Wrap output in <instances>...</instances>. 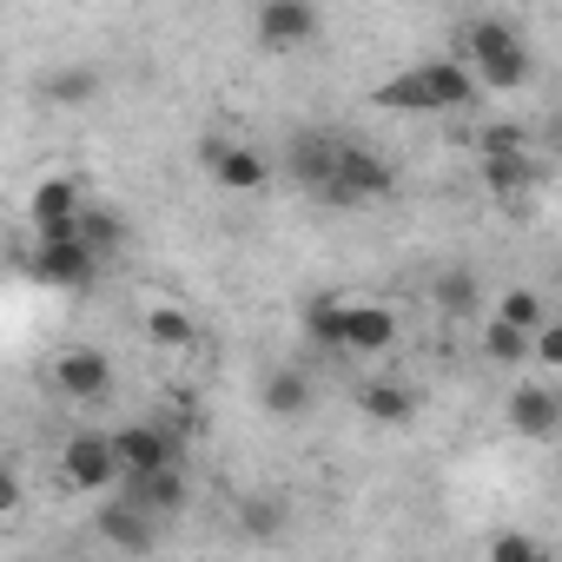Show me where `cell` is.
<instances>
[{"label":"cell","instance_id":"1","mask_svg":"<svg viewBox=\"0 0 562 562\" xmlns=\"http://www.w3.org/2000/svg\"><path fill=\"white\" fill-rule=\"evenodd\" d=\"M450 54L476 67V87H483V93H516V87H529V74H536V54H529V47L516 41V27L496 21V14L463 21V27L450 34Z\"/></svg>","mask_w":562,"mask_h":562},{"label":"cell","instance_id":"2","mask_svg":"<svg viewBox=\"0 0 562 562\" xmlns=\"http://www.w3.org/2000/svg\"><path fill=\"white\" fill-rule=\"evenodd\" d=\"M476 93H483V87H476V67L457 60V54H443V60H417V67L391 74V80L378 87V106H384V113H457V106H470Z\"/></svg>","mask_w":562,"mask_h":562},{"label":"cell","instance_id":"3","mask_svg":"<svg viewBox=\"0 0 562 562\" xmlns=\"http://www.w3.org/2000/svg\"><path fill=\"white\" fill-rule=\"evenodd\" d=\"M100 251L80 238V225L74 232H41L34 238V258H27V271L41 278V285H54V292H87L93 278H100Z\"/></svg>","mask_w":562,"mask_h":562},{"label":"cell","instance_id":"4","mask_svg":"<svg viewBox=\"0 0 562 562\" xmlns=\"http://www.w3.org/2000/svg\"><path fill=\"white\" fill-rule=\"evenodd\" d=\"M391 192H397V166H391L384 153H371V146L345 139L338 179H331L318 199H325V205H378V199H391Z\"/></svg>","mask_w":562,"mask_h":562},{"label":"cell","instance_id":"5","mask_svg":"<svg viewBox=\"0 0 562 562\" xmlns=\"http://www.w3.org/2000/svg\"><path fill=\"white\" fill-rule=\"evenodd\" d=\"M199 166L212 172L218 192H265L271 186V159L245 139H225V133H205L199 139Z\"/></svg>","mask_w":562,"mask_h":562},{"label":"cell","instance_id":"6","mask_svg":"<svg viewBox=\"0 0 562 562\" xmlns=\"http://www.w3.org/2000/svg\"><path fill=\"white\" fill-rule=\"evenodd\" d=\"M60 470H67V483H74V490H93V496H106V490H120V476H126V457H120V443H113L106 430H80V437H67V450H60Z\"/></svg>","mask_w":562,"mask_h":562},{"label":"cell","instance_id":"7","mask_svg":"<svg viewBox=\"0 0 562 562\" xmlns=\"http://www.w3.org/2000/svg\"><path fill=\"white\" fill-rule=\"evenodd\" d=\"M318 27H325L318 0H258V21H251L265 54H299L318 41Z\"/></svg>","mask_w":562,"mask_h":562},{"label":"cell","instance_id":"8","mask_svg":"<svg viewBox=\"0 0 562 562\" xmlns=\"http://www.w3.org/2000/svg\"><path fill=\"white\" fill-rule=\"evenodd\" d=\"M338 159H345V133H331V126H299L292 146H285V166H292V179H299L312 199L338 179Z\"/></svg>","mask_w":562,"mask_h":562},{"label":"cell","instance_id":"9","mask_svg":"<svg viewBox=\"0 0 562 562\" xmlns=\"http://www.w3.org/2000/svg\"><path fill=\"white\" fill-rule=\"evenodd\" d=\"M54 391L67 404H106L113 397V358L93 351V345H67L54 358Z\"/></svg>","mask_w":562,"mask_h":562},{"label":"cell","instance_id":"10","mask_svg":"<svg viewBox=\"0 0 562 562\" xmlns=\"http://www.w3.org/2000/svg\"><path fill=\"white\" fill-rule=\"evenodd\" d=\"M93 536H100L106 549H126V555H146V549L159 542V516H153V509H139L133 496H120V503H106V509L93 516Z\"/></svg>","mask_w":562,"mask_h":562},{"label":"cell","instance_id":"11","mask_svg":"<svg viewBox=\"0 0 562 562\" xmlns=\"http://www.w3.org/2000/svg\"><path fill=\"white\" fill-rule=\"evenodd\" d=\"M120 490H126V496H133L139 509H153L159 522H166V516H179V509H186V496H192V490H186V463H159V470H126V476H120Z\"/></svg>","mask_w":562,"mask_h":562},{"label":"cell","instance_id":"12","mask_svg":"<svg viewBox=\"0 0 562 562\" xmlns=\"http://www.w3.org/2000/svg\"><path fill=\"white\" fill-rule=\"evenodd\" d=\"M509 430H516V437H529V443L555 437V430H562V391L516 384V391H509Z\"/></svg>","mask_w":562,"mask_h":562},{"label":"cell","instance_id":"13","mask_svg":"<svg viewBox=\"0 0 562 562\" xmlns=\"http://www.w3.org/2000/svg\"><path fill=\"white\" fill-rule=\"evenodd\" d=\"M126 470H159V463H179V430L172 424H120L113 430Z\"/></svg>","mask_w":562,"mask_h":562},{"label":"cell","instance_id":"14","mask_svg":"<svg viewBox=\"0 0 562 562\" xmlns=\"http://www.w3.org/2000/svg\"><path fill=\"white\" fill-rule=\"evenodd\" d=\"M397 345V318L384 305H345V358H378Z\"/></svg>","mask_w":562,"mask_h":562},{"label":"cell","instance_id":"15","mask_svg":"<svg viewBox=\"0 0 562 562\" xmlns=\"http://www.w3.org/2000/svg\"><path fill=\"white\" fill-rule=\"evenodd\" d=\"M258 404H265V417H305L312 411V378L299 371V364H278V371H265L258 378Z\"/></svg>","mask_w":562,"mask_h":562},{"label":"cell","instance_id":"16","mask_svg":"<svg viewBox=\"0 0 562 562\" xmlns=\"http://www.w3.org/2000/svg\"><path fill=\"white\" fill-rule=\"evenodd\" d=\"M27 212H34V232H74V225H80V212H87V199H80V186H74V179H41Z\"/></svg>","mask_w":562,"mask_h":562},{"label":"cell","instance_id":"17","mask_svg":"<svg viewBox=\"0 0 562 562\" xmlns=\"http://www.w3.org/2000/svg\"><path fill=\"white\" fill-rule=\"evenodd\" d=\"M299 325H305V338H312L325 358H345V299H338V292H312L305 312H299Z\"/></svg>","mask_w":562,"mask_h":562},{"label":"cell","instance_id":"18","mask_svg":"<svg viewBox=\"0 0 562 562\" xmlns=\"http://www.w3.org/2000/svg\"><path fill=\"white\" fill-rule=\"evenodd\" d=\"M358 411H364L371 424H411V417H417V391L397 384V378H371V384L358 391Z\"/></svg>","mask_w":562,"mask_h":562},{"label":"cell","instance_id":"19","mask_svg":"<svg viewBox=\"0 0 562 562\" xmlns=\"http://www.w3.org/2000/svg\"><path fill=\"white\" fill-rule=\"evenodd\" d=\"M483 186L496 199H522V192H536V159L529 153H496V159H483Z\"/></svg>","mask_w":562,"mask_h":562},{"label":"cell","instance_id":"20","mask_svg":"<svg viewBox=\"0 0 562 562\" xmlns=\"http://www.w3.org/2000/svg\"><path fill=\"white\" fill-rule=\"evenodd\" d=\"M93 93H100L93 67H54V74H41V100L47 106H87Z\"/></svg>","mask_w":562,"mask_h":562},{"label":"cell","instance_id":"21","mask_svg":"<svg viewBox=\"0 0 562 562\" xmlns=\"http://www.w3.org/2000/svg\"><path fill=\"white\" fill-rule=\"evenodd\" d=\"M483 358H490V364H529V358H536V331H522V325H509V318H490V325H483Z\"/></svg>","mask_w":562,"mask_h":562},{"label":"cell","instance_id":"22","mask_svg":"<svg viewBox=\"0 0 562 562\" xmlns=\"http://www.w3.org/2000/svg\"><path fill=\"white\" fill-rule=\"evenodd\" d=\"M430 299H437V312L443 318H476V299H483V285H476V271H443L437 285H430Z\"/></svg>","mask_w":562,"mask_h":562},{"label":"cell","instance_id":"23","mask_svg":"<svg viewBox=\"0 0 562 562\" xmlns=\"http://www.w3.org/2000/svg\"><path fill=\"white\" fill-rule=\"evenodd\" d=\"M80 238H87L100 258H113V251L126 245V218H120L113 205H87V212H80Z\"/></svg>","mask_w":562,"mask_h":562},{"label":"cell","instance_id":"24","mask_svg":"<svg viewBox=\"0 0 562 562\" xmlns=\"http://www.w3.org/2000/svg\"><path fill=\"white\" fill-rule=\"evenodd\" d=\"M146 338H153L159 351H186L199 331H192V318H186L179 305H153V312H146Z\"/></svg>","mask_w":562,"mask_h":562},{"label":"cell","instance_id":"25","mask_svg":"<svg viewBox=\"0 0 562 562\" xmlns=\"http://www.w3.org/2000/svg\"><path fill=\"white\" fill-rule=\"evenodd\" d=\"M496 318H509V325H522V331H542V325H549V312H542V292H529V285H509V292H496Z\"/></svg>","mask_w":562,"mask_h":562},{"label":"cell","instance_id":"26","mask_svg":"<svg viewBox=\"0 0 562 562\" xmlns=\"http://www.w3.org/2000/svg\"><path fill=\"white\" fill-rule=\"evenodd\" d=\"M470 146H476V159H496V153H529V133H522V126H509V120H496V126H476V133H470Z\"/></svg>","mask_w":562,"mask_h":562},{"label":"cell","instance_id":"27","mask_svg":"<svg viewBox=\"0 0 562 562\" xmlns=\"http://www.w3.org/2000/svg\"><path fill=\"white\" fill-rule=\"evenodd\" d=\"M542 555H549V542L542 536H522V529H509V536L490 542V562H542Z\"/></svg>","mask_w":562,"mask_h":562},{"label":"cell","instance_id":"28","mask_svg":"<svg viewBox=\"0 0 562 562\" xmlns=\"http://www.w3.org/2000/svg\"><path fill=\"white\" fill-rule=\"evenodd\" d=\"M285 529V509L278 503H245V536H278Z\"/></svg>","mask_w":562,"mask_h":562},{"label":"cell","instance_id":"29","mask_svg":"<svg viewBox=\"0 0 562 562\" xmlns=\"http://www.w3.org/2000/svg\"><path fill=\"white\" fill-rule=\"evenodd\" d=\"M536 358L562 371V325H542V331H536Z\"/></svg>","mask_w":562,"mask_h":562},{"label":"cell","instance_id":"30","mask_svg":"<svg viewBox=\"0 0 562 562\" xmlns=\"http://www.w3.org/2000/svg\"><path fill=\"white\" fill-rule=\"evenodd\" d=\"M549 139H555V146H562V120H555V126H549Z\"/></svg>","mask_w":562,"mask_h":562}]
</instances>
